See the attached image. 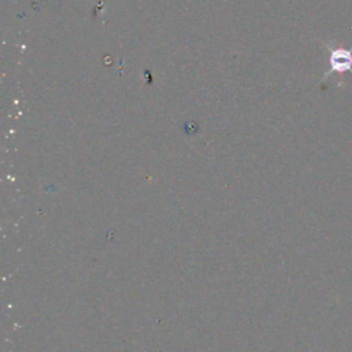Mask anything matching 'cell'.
Returning a JSON list of instances; mask_svg holds the SVG:
<instances>
[{
	"instance_id": "1",
	"label": "cell",
	"mask_w": 352,
	"mask_h": 352,
	"mask_svg": "<svg viewBox=\"0 0 352 352\" xmlns=\"http://www.w3.org/2000/svg\"><path fill=\"white\" fill-rule=\"evenodd\" d=\"M323 47L329 51L330 69L323 74L320 84H324L333 74L342 76L344 73H352V47H338L329 43H323Z\"/></svg>"
}]
</instances>
